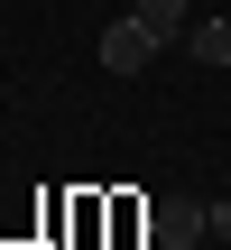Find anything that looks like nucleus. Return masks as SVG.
Listing matches in <instances>:
<instances>
[{
  "mask_svg": "<svg viewBox=\"0 0 231 250\" xmlns=\"http://www.w3.org/2000/svg\"><path fill=\"white\" fill-rule=\"evenodd\" d=\"M157 46H167V37L130 9V19H111V28H102V74H148V65H157Z\"/></svg>",
  "mask_w": 231,
  "mask_h": 250,
  "instance_id": "nucleus-1",
  "label": "nucleus"
},
{
  "mask_svg": "<svg viewBox=\"0 0 231 250\" xmlns=\"http://www.w3.org/2000/svg\"><path fill=\"white\" fill-rule=\"evenodd\" d=\"M148 241H167V250H194V241H213V204H194V195H167V204L148 213Z\"/></svg>",
  "mask_w": 231,
  "mask_h": 250,
  "instance_id": "nucleus-2",
  "label": "nucleus"
},
{
  "mask_svg": "<svg viewBox=\"0 0 231 250\" xmlns=\"http://www.w3.org/2000/svg\"><path fill=\"white\" fill-rule=\"evenodd\" d=\"M185 46H194V65H231V19H204V28H185Z\"/></svg>",
  "mask_w": 231,
  "mask_h": 250,
  "instance_id": "nucleus-3",
  "label": "nucleus"
},
{
  "mask_svg": "<svg viewBox=\"0 0 231 250\" xmlns=\"http://www.w3.org/2000/svg\"><path fill=\"white\" fill-rule=\"evenodd\" d=\"M139 19H148L157 37H185V19H194V0H139Z\"/></svg>",
  "mask_w": 231,
  "mask_h": 250,
  "instance_id": "nucleus-4",
  "label": "nucleus"
},
{
  "mask_svg": "<svg viewBox=\"0 0 231 250\" xmlns=\"http://www.w3.org/2000/svg\"><path fill=\"white\" fill-rule=\"evenodd\" d=\"M213 241H231V195H222V204H213Z\"/></svg>",
  "mask_w": 231,
  "mask_h": 250,
  "instance_id": "nucleus-5",
  "label": "nucleus"
},
{
  "mask_svg": "<svg viewBox=\"0 0 231 250\" xmlns=\"http://www.w3.org/2000/svg\"><path fill=\"white\" fill-rule=\"evenodd\" d=\"M148 250H167V241H148Z\"/></svg>",
  "mask_w": 231,
  "mask_h": 250,
  "instance_id": "nucleus-6",
  "label": "nucleus"
}]
</instances>
